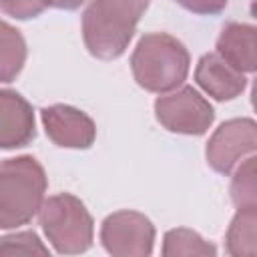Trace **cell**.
Instances as JSON below:
<instances>
[{"mask_svg": "<svg viewBox=\"0 0 257 257\" xmlns=\"http://www.w3.org/2000/svg\"><path fill=\"white\" fill-rule=\"evenodd\" d=\"M151 0H90L82 12L84 46L94 58L114 60L128 48Z\"/></svg>", "mask_w": 257, "mask_h": 257, "instance_id": "obj_1", "label": "cell"}, {"mask_svg": "<svg viewBox=\"0 0 257 257\" xmlns=\"http://www.w3.org/2000/svg\"><path fill=\"white\" fill-rule=\"evenodd\" d=\"M189 66V50L167 32L145 34L131 54V70L137 84L157 94L179 88L187 80Z\"/></svg>", "mask_w": 257, "mask_h": 257, "instance_id": "obj_2", "label": "cell"}, {"mask_svg": "<svg viewBox=\"0 0 257 257\" xmlns=\"http://www.w3.org/2000/svg\"><path fill=\"white\" fill-rule=\"evenodd\" d=\"M48 179L42 165L30 157H12L0 163V229H16L38 213Z\"/></svg>", "mask_w": 257, "mask_h": 257, "instance_id": "obj_3", "label": "cell"}, {"mask_svg": "<svg viewBox=\"0 0 257 257\" xmlns=\"http://www.w3.org/2000/svg\"><path fill=\"white\" fill-rule=\"evenodd\" d=\"M38 223L60 255H78L92 245L94 221L84 203L70 193H58L44 199L38 209Z\"/></svg>", "mask_w": 257, "mask_h": 257, "instance_id": "obj_4", "label": "cell"}, {"mask_svg": "<svg viewBox=\"0 0 257 257\" xmlns=\"http://www.w3.org/2000/svg\"><path fill=\"white\" fill-rule=\"evenodd\" d=\"M155 116L169 133L199 137L211 128L215 110L199 90L181 84L155 100Z\"/></svg>", "mask_w": 257, "mask_h": 257, "instance_id": "obj_5", "label": "cell"}, {"mask_svg": "<svg viewBox=\"0 0 257 257\" xmlns=\"http://www.w3.org/2000/svg\"><path fill=\"white\" fill-rule=\"evenodd\" d=\"M100 243L114 257H145L153 253L155 225L147 215L122 209L102 221Z\"/></svg>", "mask_w": 257, "mask_h": 257, "instance_id": "obj_6", "label": "cell"}, {"mask_svg": "<svg viewBox=\"0 0 257 257\" xmlns=\"http://www.w3.org/2000/svg\"><path fill=\"white\" fill-rule=\"evenodd\" d=\"M257 149V124L253 118H231L219 124L211 135L205 157L207 165L219 175H231L233 169Z\"/></svg>", "mask_w": 257, "mask_h": 257, "instance_id": "obj_7", "label": "cell"}, {"mask_svg": "<svg viewBox=\"0 0 257 257\" xmlns=\"http://www.w3.org/2000/svg\"><path fill=\"white\" fill-rule=\"evenodd\" d=\"M46 137L62 149H88L96 139L94 120L70 104H50L40 110Z\"/></svg>", "mask_w": 257, "mask_h": 257, "instance_id": "obj_8", "label": "cell"}, {"mask_svg": "<svg viewBox=\"0 0 257 257\" xmlns=\"http://www.w3.org/2000/svg\"><path fill=\"white\" fill-rule=\"evenodd\" d=\"M36 137L32 104L16 90L0 88V149H22Z\"/></svg>", "mask_w": 257, "mask_h": 257, "instance_id": "obj_9", "label": "cell"}, {"mask_svg": "<svg viewBox=\"0 0 257 257\" xmlns=\"http://www.w3.org/2000/svg\"><path fill=\"white\" fill-rule=\"evenodd\" d=\"M195 82L209 96L221 102L237 98L247 86L245 74L233 68L217 52H207L199 58L195 66Z\"/></svg>", "mask_w": 257, "mask_h": 257, "instance_id": "obj_10", "label": "cell"}, {"mask_svg": "<svg viewBox=\"0 0 257 257\" xmlns=\"http://www.w3.org/2000/svg\"><path fill=\"white\" fill-rule=\"evenodd\" d=\"M257 30L253 24L245 22H227L217 38V54L227 60L239 72H255L257 68Z\"/></svg>", "mask_w": 257, "mask_h": 257, "instance_id": "obj_11", "label": "cell"}, {"mask_svg": "<svg viewBox=\"0 0 257 257\" xmlns=\"http://www.w3.org/2000/svg\"><path fill=\"white\" fill-rule=\"evenodd\" d=\"M225 249L233 257H253L257 253V207L237 209L225 233Z\"/></svg>", "mask_w": 257, "mask_h": 257, "instance_id": "obj_12", "label": "cell"}, {"mask_svg": "<svg viewBox=\"0 0 257 257\" xmlns=\"http://www.w3.org/2000/svg\"><path fill=\"white\" fill-rule=\"evenodd\" d=\"M26 62V40L20 30L0 20V82H12Z\"/></svg>", "mask_w": 257, "mask_h": 257, "instance_id": "obj_13", "label": "cell"}, {"mask_svg": "<svg viewBox=\"0 0 257 257\" xmlns=\"http://www.w3.org/2000/svg\"><path fill=\"white\" fill-rule=\"evenodd\" d=\"M165 257H181V255H217V247L205 241L197 231L177 227L165 233L163 237V251Z\"/></svg>", "mask_w": 257, "mask_h": 257, "instance_id": "obj_14", "label": "cell"}, {"mask_svg": "<svg viewBox=\"0 0 257 257\" xmlns=\"http://www.w3.org/2000/svg\"><path fill=\"white\" fill-rule=\"evenodd\" d=\"M231 201L237 209L257 207V177H255V155L247 157L233 169L231 179Z\"/></svg>", "mask_w": 257, "mask_h": 257, "instance_id": "obj_15", "label": "cell"}, {"mask_svg": "<svg viewBox=\"0 0 257 257\" xmlns=\"http://www.w3.org/2000/svg\"><path fill=\"white\" fill-rule=\"evenodd\" d=\"M0 255H50L34 231H18L0 237Z\"/></svg>", "mask_w": 257, "mask_h": 257, "instance_id": "obj_16", "label": "cell"}, {"mask_svg": "<svg viewBox=\"0 0 257 257\" xmlns=\"http://www.w3.org/2000/svg\"><path fill=\"white\" fill-rule=\"evenodd\" d=\"M50 8V0H0V12L16 20H30Z\"/></svg>", "mask_w": 257, "mask_h": 257, "instance_id": "obj_17", "label": "cell"}, {"mask_svg": "<svg viewBox=\"0 0 257 257\" xmlns=\"http://www.w3.org/2000/svg\"><path fill=\"white\" fill-rule=\"evenodd\" d=\"M175 2L199 16H217L229 4V0H175Z\"/></svg>", "mask_w": 257, "mask_h": 257, "instance_id": "obj_18", "label": "cell"}, {"mask_svg": "<svg viewBox=\"0 0 257 257\" xmlns=\"http://www.w3.org/2000/svg\"><path fill=\"white\" fill-rule=\"evenodd\" d=\"M86 0H50V8H58V10H76L84 4Z\"/></svg>", "mask_w": 257, "mask_h": 257, "instance_id": "obj_19", "label": "cell"}]
</instances>
